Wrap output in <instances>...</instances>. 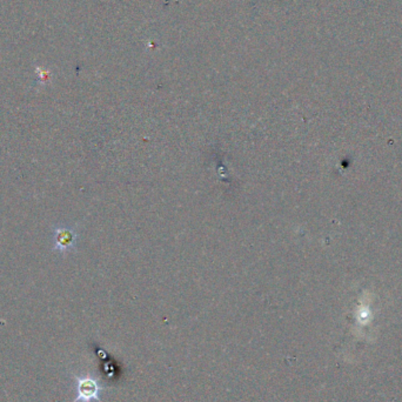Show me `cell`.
Masks as SVG:
<instances>
[{"mask_svg":"<svg viewBox=\"0 0 402 402\" xmlns=\"http://www.w3.org/2000/svg\"><path fill=\"white\" fill-rule=\"evenodd\" d=\"M77 380V396L76 400L73 402H91L92 400L95 401L103 402L100 400V391H103L104 388L99 386L98 381L90 378V376H85V378H78Z\"/></svg>","mask_w":402,"mask_h":402,"instance_id":"cell-1","label":"cell"}]
</instances>
